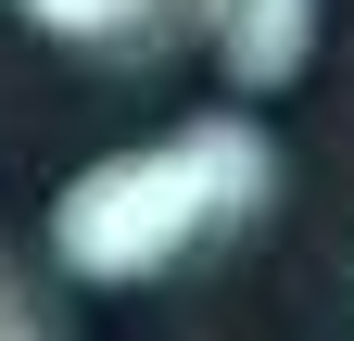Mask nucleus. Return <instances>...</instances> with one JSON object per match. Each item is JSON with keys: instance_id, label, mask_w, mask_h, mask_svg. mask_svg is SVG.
<instances>
[{"instance_id": "1", "label": "nucleus", "mask_w": 354, "mask_h": 341, "mask_svg": "<svg viewBox=\"0 0 354 341\" xmlns=\"http://www.w3.org/2000/svg\"><path fill=\"white\" fill-rule=\"evenodd\" d=\"M266 190H279L266 126H253V114H203V126L140 139V152L76 164L64 202H51V253H64V278H88V291H140V278H165V266H190L203 240L253 228Z\"/></svg>"}, {"instance_id": "2", "label": "nucleus", "mask_w": 354, "mask_h": 341, "mask_svg": "<svg viewBox=\"0 0 354 341\" xmlns=\"http://www.w3.org/2000/svg\"><path fill=\"white\" fill-rule=\"evenodd\" d=\"M203 13H215V64H228L241 89H291V76L317 64L329 0H203Z\"/></svg>"}, {"instance_id": "3", "label": "nucleus", "mask_w": 354, "mask_h": 341, "mask_svg": "<svg viewBox=\"0 0 354 341\" xmlns=\"http://www.w3.org/2000/svg\"><path fill=\"white\" fill-rule=\"evenodd\" d=\"M38 38H64V51H140V38L177 13V0H13Z\"/></svg>"}, {"instance_id": "4", "label": "nucleus", "mask_w": 354, "mask_h": 341, "mask_svg": "<svg viewBox=\"0 0 354 341\" xmlns=\"http://www.w3.org/2000/svg\"><path fill=\"white\" fill-rule=\"evenodd\" d=\"M0 341H38V316H26V304H13V291H0Z\"/></svg>"}]
</instances>
